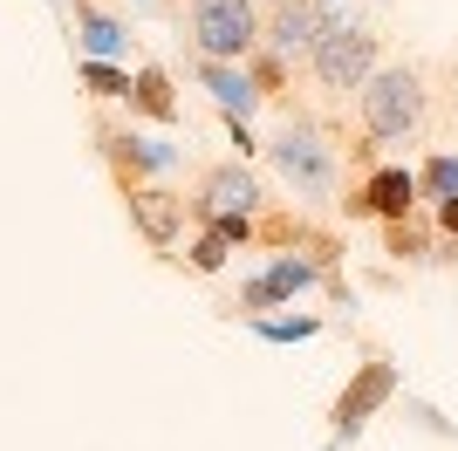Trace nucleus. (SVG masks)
I'll return each instance as SVG.
<instances>
[{
  "label": "nucleus",
  "instance_id": "1",
  "mask_svg": "<svg viewBox=\"0 0 458 451\" xmlns=\"http://www.w3.org/2000/svg\"><path fill=\"white\" fill-rule=\"evenodd\" d=\"M424 116V82L411 69H377L363 82V123L369 137H411Z\"/></svg>",
  "mask_w": 458,
  "mask_h": 451
},
{
  "label": "nucleus",
  "instance_id": "2",
  "mask_svg": "<svg viewBox=\"0 0 458 451\" xmlns=\"http://www.w3.org/2000/svg\"><path fill=\"white\" fill-rule=\"evenodd\" d=\"M315 75H322L328 89H363L369 75H377V35L363 28H349V21H322V35H315Z\"/></svg>",
  "mask_w": 458,
  "mask_h": 451
},
{
  "label": "nucleus",
  "instance_id": "3",
  "mask_svg": "<svg viewBox=\"0 0 458 451\" xmlns=\"http://www.w3.org/2000/svg\"><path fill=\"white\" fill-rule=\"evenodd\" d=\"M191 35H199L206 62H233V55L253 48L260 14H253V0H199V7H191Z\"/></svg>",
  "mask_w": 458,
  "mask_h": 451
},
{
  "label": "nucleus",
  "instance_id": "4",
  "mask_svg": "<svg viewBox=\"0 0 458 451\" xmlns=\"http://www.w3.org/2000/svg\"><path fill=\"white\" fill-rule=\"evenodd\" d=\"M274 165H281V178L294 191H308V199H328V191H335V150H328L315 131L274 137Z\"/></svg>",
  "mask_w": 458,
  "mask_h": 451
},
{
  "label": "nucleus",
  "instance_id": "5",
  "mask_svg": "<svg viewBox=\"0 0 458 451\" xmlns=\"http://www.w3.org/2000/svg\"><path fill=\"white\" fill-rule=\"evenodd\" d=\"M390 390H397V370H390V362H363V376H356V383L343 390V404H335V431L356 438L369 417L390 404Z\"/></svg>",
  "mask_w": 458,
  "mask_h": 451
},
{
  "label": "nucleus",
  "instance_id": "6",
  "mask_svg": "<svg viewBox=\"0 0 458 451\" xmlns=\"http://www.w3.org/2000/svg\"><path fill=\"white\" fill-rule=\"evenodd\" d=\"M322 281V267L315 260H294V253H281V260L260 274V281H247V308H274V301H294V294H308V287Z\"/></svg>",
  "mask_w": 458,
  "mask_h": 451
},
{
  "label": "nucleus",
  "instance_id": "7",
  "mask_svg": "<svg viewBox=\"0 0 458 451\" xmlns=\"http://www.w3.org/2000/svg\"><path fill=\"white\" fill-rule=\"evenodd\" d=\"M411 199H418V171H403V165H383L363 185V212H383V219H403Z\"/></svg>",
  "mask_w": 458,
  "mask_h": 451
},
{
  "label": "nucleus",
  "instance_id": "8",
  "mask_svg": "<svg viewBox=\"0 0 458 451\" xmlns=\"http://www.w3.org/2000/svg\"><path fill=\"white\" fill-rule=\"evenodd\" d=\"M199 206H206L212 219H219V212H253V206H260V185H253L240 165H226V171H212V178H206V199H199Z\"/></svg>",
  "mask_w": 458,
  "mask_h": 451
},
{
  "label": "nucleus",
  "instance_id": "9",
  "mask_svg": "<svg viewBox=\"0 0 458 451\" xmlns=\"http://www.w3.org/2000/svg\"><path fill=\"white\" fill-rule=\"evenodd\" d=\"M206 89H212V103H219V110L226 116H247L253 110V75L247 69H226V62H206Z\"/></svg>",
  "mask_w": 458,
  "mask_h": 451
},
{
  "label": "nucleus",
  "instance_id": "10",
  "mask_svg": "<svg viewBox=\"0 0 458 451\" xmlns=\"http://www.w3.org/2000/svg\"><path fill=\"white\" fill-rule=\"evenodd\" d=\"M322 7H308V0H294V7H281V21H274V48L281 55H294V48H315V35H322Z\"/></svg>",
  "mask_w": 458,
  "mask_h": 451
},
{
  "label": "nucleus",
  "instance_id": "11",
  "mask_svg": "<svg viewBox=\"0 0 458 451\" xmlns=\"http://www.w3.org/2000/svg\"><path fill=\"white\" fill-rule=\"evenodd\" d=\"M76 28H82V55H96V62H110V55H123V48H131V35H123L110 14H96V7H82Z\"/></svg>",
  "mask_w": 458,
  "mask_h": 451
},
{
  "label": "nucleus",
  "instance_id": "12",
  "mask_svg": "<svg viewBox=\"0 0 458 451\" xmlns=\"http://www.w3.org/2000/svg\"><path fill=\"white\" fill-rule=\"evenodd\" d=\"M131 212H137V226H144L151 240H172V233H178V206H172V191H137Z\"/></svg>",
  "mask_w": 458,
  "mask_h": 451
},
{
  "label": "nucleus",
  "instance_id": "13",
  "mask_svg": "<svg viewBox=\"0 0 458 451\" xmlns=\"http://www.w3.org/2000/svg\"><path fill=\"white\" fill-rule=\"evenodd\" d=\"M131 165H144V171H172L178 165V144H157V137H110Z\"/></svg>",
  "mask_w": 458,
  "mask_h": 451
},
{
  "label": "nucleus",
  "instance_id": "14",
  "mask_svg": "<svg viewBox=\"0 0 458 451\" xmlns=\"http://www.w3.org/2000/svg\"><path fill=\"white\" fill-rule=\"evenodd\" d=\"M253 328H260L267 342H308L315 328H322V321H315V315H260Z\"/></svg>",
  "mask_w": 458,
  "mask_h": 451
},
{
  "label": "nucleus",
  "instance_id": "15",
  "mask_svg": "<svg viewBox=\"0 0 458 451\" xmlns=\"http://www.w3.org/2000/svg\"><path fill=\"white\" fill-rule=\"evenodd\" d=\"M418 191H431V199H452V191H458V157H452V150H438V157L418 171Z\"/></svg>",
  "mask_w": 458,
  "mask_h": 451
},
{
  "label": "nucleus",
  "instance_id": "16",
  "mask_svg": "<svg viewBox=\"0 0 458 451\" xmlns=\"http://www.w3.org/2000/svg\"><path fill=\"white\" fill-rule=\"evenodd\" d=\"M82 82H89L96 96H131V89H137L123 69H110V62H96V55H82Z\"/></svg>",
  "mask_w": 458,
  "mask_h": 451
},
{
  "label": "nucleus",
  "instance_id": "17",
  "mask_svg": "<svg viewBox=\"0 0 458 451\" xmlns=\"http://www.w3.org/2000/svg\"><path fill=\"white\" fill-rule=\"evenodd\" d=\"M137 103H144L151 116H172V82H165L157 69H144L137 75Z\"/></svg>",
  "mask_w": 458,
  "mask_h": 451
},
{
  "label": "nucleus",
  "instance_id": "18",
  "mask_svg": "<svg viewBox=\"0 0 458 451\" xmlns=\"http://www.w3.org/2000/svg\"><path fill=\"white\" fill-rule=\"evenodd\" d=\"M226 253H233V240H226V233H219V226H212L206 240L191 246V267H206V274H212V267H226Z\"/></svg>",
  "mask_w": 458,
  "mask_h": 451
},
{
  "label": "nucleus",
  "instance_id": "19",
  "mask_svg": "<svg viewBox=\"0 0 458 451\" xmlns=\"http://www.w3.org/2000/svg\"><path fill=\"white\" fill-rule=\"evenodd\" d=\"M438 226H445V233L458 240V191H452V199H438Z\"/></svg>",
  "mask_w": 458,
  "mask_h": 451
},
{
  "label": "nucleus",
  "instance_id": "20",
  "mask_svg": "<svg viewBox=\"0 0 458 451\" xmlns=\"http://www.w3.org/2000/svg\"><path fill=\"white\" fill-rule=\"evenodd\" d=\"M322 7H328V0H322Z\"/></svg>",
  "mask_w": 458,
  "mask_h": 451
}]
</instances>
